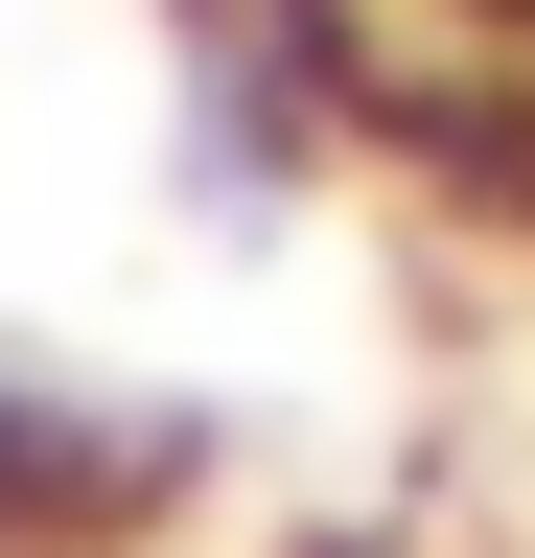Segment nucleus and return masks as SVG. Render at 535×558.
<instances>
[{
    "mask_svg": "<svg viewBox=\"0 0 535 558\" xmlns=\"http://www.w3.org/2000/svg\"><path fill=\"white\" fill-rule=\"evenodd\" d=\"M186 488L163 418H117V396H47V373H0V558H117Z\"/></svg>",
    "mask_w": 535,
    "mask_h": 558,
    "instance_id": "obj_1",
    "label": "nucleus"
}]
</instances>
